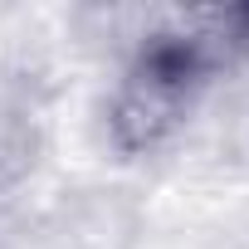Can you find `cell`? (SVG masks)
Masks as SVG:
<instances>
[{
	"instance_id": "cell-1",
	"label": "cell",
	"mask_w": 249,
	"mask_h": 249,
	"mask_svg": "<svg viewBox=\"0 0 249 249\" xmlns=\"http://www.w3.org/2000/svg\"><path fill=\"white\" fill-rule=\"evenodd\" d=\"M249 64V0L161 10L132 39L107 98V142L152 157L196 117L205 93Z\"/></svg>"
}]
</instances>
